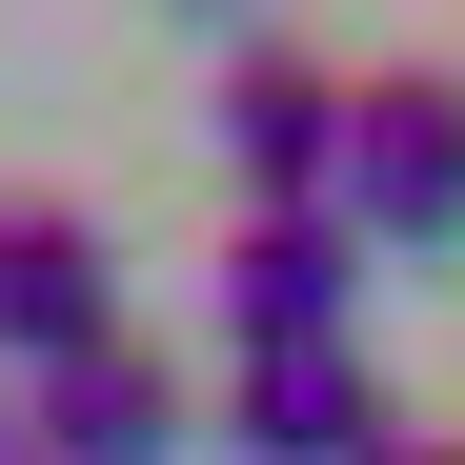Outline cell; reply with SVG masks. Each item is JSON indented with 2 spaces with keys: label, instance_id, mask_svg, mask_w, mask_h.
<instances>
[{
  "label": "cell",
  "instance_id": "cell-7",
  "mask_svg": "<svg viewBox=\"0 0 465 465\" xmlns=\"http://www.w3.org/2000/svg\"><path fill=\"white\" fill-rule=\"evenodd\" d=\"M384 465H465V445H445V425H405V445H384Z\"/></svg>",
  "mask_w": 465,
  "mask_h": 465
},
{
  "label": "cell",
  "instance_id": "cell-8",
  "mask_svg": "<svg viewBox=\"0 0 465 465\" xmlns=\"http://www.w3.org/2000/svg\"><path fill=\"white\" fill-rule=\"evenodd\" d=\"M0 465H21V384H0Z\"/></svg>",
  "mask_w": 465,
  "mask_h": 465
},
{
  "label": "cell",
  "instance_id": "cell-5",
  "mask_svg": "<svg viewBox=\"0 0 465 465\" xmlns=\"http://www.w3.org/2000/svg\"><path fill=\"white\" fill-rule=\"evenodd\" d=\"M203 142H223V183H243V203H324V183H344V61L243 41V61H223V102H203Z\"/></svg>",
  "mask_w": 465,
  "mask_h": 465
},
{
  "label": "cell",
  "instance_id": "cell-1",
  "mask_svg": "<svg viewBox=\"0 0 465 465\" xmlns=\"http://www.w3.org/2000/svg\"><path fill=\"white\" fill-rule=\"evenodd\" d=\"M324 203L364 223V263H445V243H465V61H364Z\"/></svg>",
  "mask_w": 465,
  "mask_h": 465
},
{
  "label": "cell",
  "instance_id": "cell-6",
  "mask_svg": "<svg viewBox=\"0 0 465 465\" xmlns=\"http://www.w3.org/2000/svg\"><path fill=\"white\" fill-rule=\"evenodd\" d=\"M183 445H203V384L163 344H102V364L21 384V465H183Z\"/></svg>",
  "mask_w": 465,
  "mask_h": 465
},
{
  "label": "cell",
  "instance_id": "cell-2",
  "mask_svg": "<svg viewBox=\"0 0 465 465\" xmlns=\"http://www.w3.org/2000/svg\"><path fill=\"white\" fill-rule=\"evenodd\" d=\"M223 364H283V344H364V223L344 203H243L223 223V283H203Z\"/></svg>",
  "mask_w": 465,
  "mask_h": 465
},
{
  "label": "cell",
  "instance_id": "cell-3",
  "mask_svg": "<svg viewBox=\"0 0 465 465\" xmlns=\"http://www.w3.org/2000/svg\"><path fill=\"white\" fill-rule=\"evenodd\" d=\"M142 344L122 324V243L82 203H0V384H61V364H102Z\"/></svg>",
  "mask_w": 465,
  "mask_h": 465
},
{
  "label": "cell",
  "instance_id": "cell-4",
  "mask_svg": "<svg viewBox=\"0 0 465 465\" xmlns=\"http://www.w3.org/2000/svg\"><path fill=\"white\" fill-rule=\"evenodd\" d=\"M223 445H243V465H384V445H405V384H384L364 344L223 364Z\"/></svg>",
  "mask_w": 465,
  "mask_h": 465
}]
</instances>
